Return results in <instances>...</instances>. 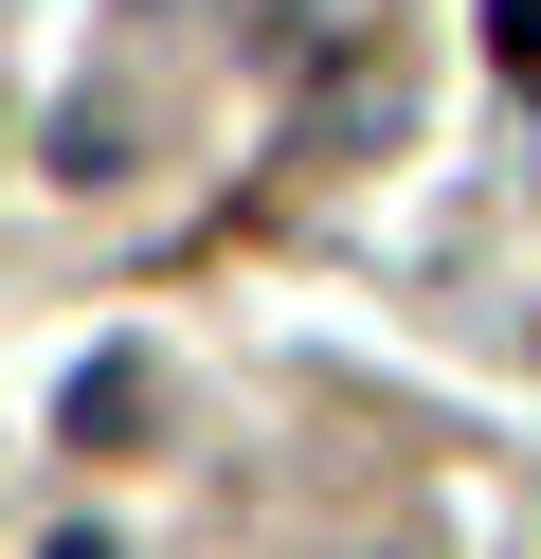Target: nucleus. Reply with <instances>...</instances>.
I'll list each match as a JSON object with an SVG mask.
<instances>
[{"label":"nucleus","mask_w":541,"mask_h":559,"mask_svg":"<svg viewBox=\"0 0 541 559\" xmlns=\"http://www.w3.org/2000/svg\"><path fill=\"white\" fill-rule=\"evenodd\" d=\"M72 433H91V451L144 433V361H91V379H72Z\"/></svg>","instance_id":"nucleus-1"},{"label":"nucleus","mask_w":541,"mask_h":559,"mask_svg":"<svg viewBox=\"0 0 541 559\" xmlns=\"http://www.w3.org/2000/svg\"><path fill=\"white\" fill-rule=\"evenodd\" d=\"M487 55H505V73H541V0H487Z\"/></svg>","instance_id":"nucleus-2"},{"label":"nucleus","mask_w":541,"mask_h":559,"mask_svg":"<svg viewBox=\"0 0 541 559\" xmlns=\"http://www.w3.org/2000/svg\"><path fill=\"white\" fill-rule=\"evenodd\" d=\"M55 559H127V542H108V523H55Z\"/></svg>","instance_id":"nucleus-3"}]
</instances>
